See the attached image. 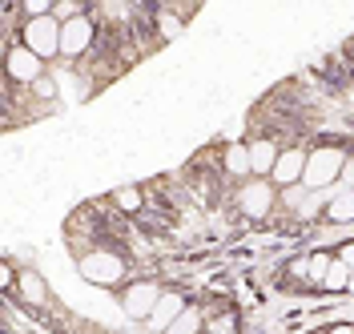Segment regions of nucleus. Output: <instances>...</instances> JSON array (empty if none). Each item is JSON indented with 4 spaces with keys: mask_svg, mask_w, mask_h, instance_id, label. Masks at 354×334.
<instances>
[{
    "mask_svg": "<svg viewBox=\"0 0 354 334\" xmlns=\"http://www.w3.org/2000/svg\"><path fill=\"white\" fill-rule=\"evenodd\" d=\"M17 294H21L28 306H44L48 302V286H44V278L37 270H21V278H17Z\"/></svg>",
    "mask_w": 354,
    "mask_h": 334,
    "instance_id": "nucleus-11",
    "label": "nucleus"
},
{
    "mask_svg": "<svg viewBox=\"0 0 354 334\" xmlns=\"http://www.w3.org/2000/svg\"><path fill=\"white\" fill-rule=\"evenodd\" d=\"M4 73H8V81H12V85L32 89L37 81H44V61L28 45H21V41H17V45L4 53Z\"/></svg>",
    "mask_w": 354,
    "mask_h": 334,
    "instance_id": "nucleus-4",
    "label": "nucleus"
},
{
    "mask_svg": "<svg viewBox=\"0 0 354 334\" xmlns=\"http://www.w3.org/2000/svg\"><path fill=\"white\" fill-rule=\"evenodd\" d=\"M306 149H298V145H290V149H282L278 154V165H274V174H270V181L278 185V189H294V185H302V178H306Z\"/></svg>",
    "mask_w": 354,
    "mask_h": 334,
    "instance_id": "nucleus-7",
    "label": "nucleus"
},
{
    "mask_svg": "<svg viewBox=\"0 0 354 334\" xmlns=\"http://www.w3.org/2000/svg\"><path fill=\"white\" fill-rule=\"evenodd\" d=\"M205 322H209V318H205L198 306H185V314H181L165 334H205Z\"/></svg>",
    "mask_w": 354,
    "mask_h": 334,
    "instance_id": "nucleus-14",
    "label": "nucleus"
},
{
    "mask_svg": "<svg viewBox=\"0 0 354 334\" xmlns=\"http://www.w3.org/2000/svg\"><path fill=\"white\" fill-rule=\"evenodd\" d=\"M330 334H354V322H338V326H330Z\"/></svg>",
    "mask_w": 354,
    "mask_h": 334,
    "instance_id": "nucleus-23",
    "label": "nucleus"
},
{
    "mask_svg": "<svg viewBox=\"0 0 354 334\" xmlns=\"http://www.w3.org/2000/svg\"><path fill=\"white\" fill-rule=\"evenodd\" d=\"M351 294H354V274H351Z\"/></svg>",
    "mask_w": 354,
    "mask_h": 334,
    "instance_id": "nucleus-24",
    "label": "nucleus"
},
{
    "mask_svg": "<svg viewBox=\"0 0 354 334\" xmlns=\"http://www.w3.org/2000/svg\"><path fill=\"white\" fill-rule=\"evenodd\" d=\"M181 314H185V298H181L177 290H165V294H161V302H157V310H153V318H149V326L165 334Z\"/></svg>",
    "mask_w": 354,
    "mask_h": 334,
    "instance_id": "nucleus-10",
    "label": "nucleus"
},
{
    "mask_svg": "<svg viewBox=\"0 0 354 334\" xmlns=\"http://www.w3.org/2000/svg\"><path fill=\"white\" fill-rule=\"evenodd\" d=\"M21 45H28L41 61H53L61 53V21L57 17H41V21L21 24Z\"/></svg>",
    "mask_w": 354,
    "mask_h": 334,
    "instance_id": "nucleus-3",
    "label": "nucleus"
},
{
    "mask_svg": "<svg viewBox=\"0 0 354 334\" xmlns=\"http://www.w3.org/2000/svg\"><path fill=\"white\" fill-rule=\"evenodd\" d=\"M157 28H161V37H165V41H174L177 33H181V17L165 12V8H157Z\"/></svg>",
    "mask_w": 354,
    "mask_h": 334,
    "instance_id": "nucleus-19",
    "label": "nucleus"
},
{
    "mask_svg": "<svg viewBox=\"0 0 354 334\" xmlns=\"http://www.w3.org/2000/svg\"><path fill=\"white\" fill-rule=\"evenodd\" d=\"M125 334H137V331H125Z\"/></svg>",
    "mask_w": 354,
    "mask_h": 334,
    "instance_id": "nucleus-25",
    "label": "nucleus"
},
{
    "mask_svg": "<svg viewBox=\"0 0 354 334\" xmlns=\"http://www.w3.org/2000/svg\"><path fill=\"white\" fill-rule=\"evenodd\" d=\"M278 185L266 178H250L242 181V189H238V210H242L250 222H266L270 214H274V205H278V194H274Z\"/></svg>",
    "mask_w": 354,
    "mask_h": 334,
    "instance_id": "nucleus-2",
    "label": "nucleus"
},
{
    "mask_svg": "<svg viewBox=\"0 0 354 334\" xmlns=\"http://www.w3.org/2000/svg\"><path fill=\"white\" fill-rule=\"evenodd\" d=\"M205 334H238V318L234 314H214L205 322Z\"/></svg>",
    "mask_w": 354,
    "mask_h": 334,
    "instance_id": "nucleus-18",
    "label": "nucleus"
},
{
    "mask_svg": "<svg viewBox=\"0 0 354 334\" xmlns=\"http://www.w3.org/2000/svg\"><path fill=\"white\" fill-rule=\"evenodd\" d=\"M346 174V149H338V145H318V149H310L306 157V178H302V185L306 189H326L330 181H338Z\"/></svg>",
    "mask_w": 354,
    "mask_h": 334,
    "instance_id": "nucleus-1",
    "label": "nucleus"
},
{
    "mask_svg": "<svg viewBox=\"0 0 354 334\" xmlns=\"http://www.w3.org/2000/svg\"><path fill=\"white\" fill-rule=\"evenodd\" d=\"M81 274L88 282H97V286H113V282L125 278V258H117L109 250H93V254L81 258Z\"/></svg>",
    "mask_w": 354,
    "mask_h": 334,
    "instance_id": "nucleus-6",
    "label": "nucleus"
},
{
    "mask_svg": "<svg viewBox=\"0 0 354 334\" xmlns=\"http://www.w3.org/2000/svg\"><path fill=\"white\" fill-rule=\"evenodd\" d=\"M221 161H225V174H234V178H242V181L254 178V165H250V141H234Z\"/></svg>",
    "mask_w": 354,
    "mask_h": 334,
    "instance_id": "nucleus-12",
    "label": "nucleus"
},
{
    "mask_svg": "<svg viewBox=\"0 0 354 334\" xmlns=\"http://www.w3.org/2000/svg\"><path fill=\"white\" fill-rule=\"evenodd\" d=\"M330 266H334V254H310V282H314V286H322Z\"/></svg>",
    "mask_w": 354,
    "mask_h": 334,
    "instance_id": "nucleus-17",
    "label": "nucleus"
},
{
    "mask_svg": "<svg viewBox=\"0 0 354 334\" xmlns=\"http://www.w3.org/2000/svg\"><path fill=\"white\" fill-rule=\"evenodd\" d=\"M113 205H117L121 214H137V210L145 205V198H141L137 185H121V189H113Z\"/></svg>",
    "mask_w": 354,
    "mask_h": 334,
    "instance_id": "nucleus-16",
    "label": "nucleus"
},
{
    "mask_svg": "<svg viewBox=\"0 0 354 334\" xmlns=\"http://www.w3.org/2000/svg\"><path fill=\"white\" fill-rule=\"evenodd\" d=\"M53 17L61 24H68V21H77V17H85V8L77 4V0H57V8H53Z\"/></svg>",
    "mask_w": 354,
    "mask_h": 334,
    "instance_id": "nucleus-20",
    "label": "nucleus"
},
{
    "mask_svg": "<svg viewBox=\"0 0 354 334\" xmlns=\"http://www.w3.org/2000/svg\"><path fill=\"white\" fill-rule=\"evenodd\" d=\"M161 294H165V290H157V282H133V286H125V294H121V306H125L129 318H153Z\"/></svg>",
    "mask_w": 354,
    "mask_h": 334,
    "instance_id": "nucleus-8",
    "label": "nucleus"
},
{
    "mask_svg": "<svg viewBox=\"0 0 354 334\" xmlns=\"http://www.w3.org/2000/svg\"><path fill=\"white\" fill-rule=\"evenodd\" d=\"M338 258H342V262H346V266L354 270V242H346V245H342V250H338Z\"/></svg>",
    "mask_w": 354,
    "mask_h": 334,
    "instance_id": "nucleus-22",
    "label": "nucleus"
},
{
    "mask_svg": "<svg viewBox=\"0 0 354 334\" xmlns=\"http://www.w3.org/2000/svg\"><path fill=\"white\" fill-rule=\"evenodd\" d=\"M326 218L338 225L354 222V189H346V194H334L330 201H326Z\"/></svg>",
    "mask_w": 354,
    "mask_h": 334,
    "instance_id": "nucleus-13",
    "label": "nucleus"
},
{
    "mask_svg": "<svg viewBox=\"0 0 354 334\" xmlns=\"http://www.w3.org/2000/svg\"><path fill=\"white\" fill-rule=\"evenodd\" d=\"M278 154H282V149H278L270 137H254V141H250V165H254V178L270 181L274 165H278Z\"/></svg>",
    "mask_w": 354,
    "mask_h": 334,
    "instance_id": "nucleus-9",
    "label": "nucleus"
},
{
    "mask_svg": "<svg viewBox=\"0 0 354 334\" xmlns=\"http://www.w3.org/2000/svg\"><path fill=\"white\" fill-rule=\"evenodd\" d=\"M290 274H294V278H306V282H310V254H306V258H298V262L290 266Z\"/></svg>",
    "mask_w": 354,
    "mask_h": 334,
    "instance_id": "nucleus-21",
    "label": "nucleus"
},
{
    "mask_svg": "<svg viewBox=\"0 0 354 334\" xmlns=\"http://www.w3.org/2000/svg\"><path fill=\"white\" fill-rule=\"evenodd\" d=\"M351 274L354 270L334 254V266L326 270V282H322V290H330V294H342V290H351Z\"/></svg>",
    "mask_w": 354,
    "mask_h": 334,
    "instance_id": "nucleus-15",
    "label": "nucleus"
},
{
    "mask_svg": "<svg viewBox=\"0 0 354 334\" xmlns=\"http://www.w3.org/2000/svg\"><path fill=\"white\" fill-rule=\"evenodd\" d=\"M93 45H97V24H93V17H77V21L61 24V57L81 61Z\"/></svg>",
    "mask_w": 354,
    "mask_h": 334,
    "instance_id": "nucleus-5",
    "label": "nucleus"
}]
</instances>
